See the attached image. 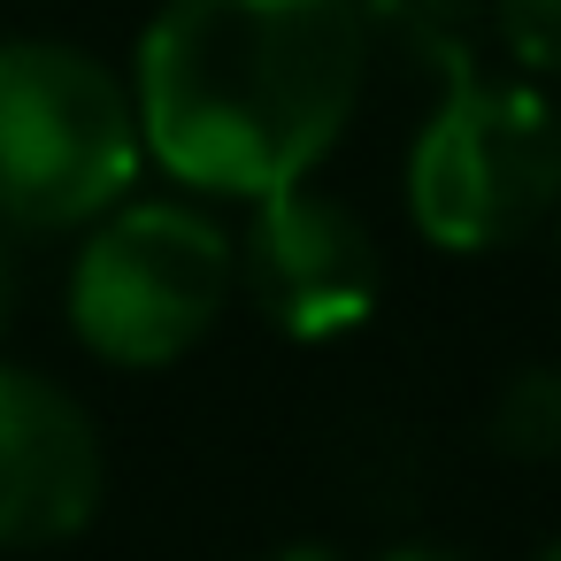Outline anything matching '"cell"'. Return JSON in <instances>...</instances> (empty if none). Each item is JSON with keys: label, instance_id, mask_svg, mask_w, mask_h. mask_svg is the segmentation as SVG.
Wrapping results in <instances>:
<instances>
[{"label": "cell", "instance_id": "1", "mask_svg": "<svg viewBox=\"0 0 561 561\" xmlns=\"http://www.w3.org/2000/svg\"><path fill=\"white\" fill-rule=\"evenodd\" d=\"M369 78L362 0H170L139 47V139L201 193L308 185Z\"/></svg>", "mask_w": 561, "mask_h": 561}, {"label": "cell", "instance_id": "2", "mask_svg": "<svg viewBox=\"0 0 561 561\" xmlns=\"http://www.w3.org/2000/svg\"><path fill=\"white\" fill-rule=\"evenodd\" d=\"M139 101L78 55L47 39L0 47V224L70 231L124 201L139 178Z\"/></svg>", "mask_w": 561, "mask_h": 561}, {"label": "cell", "instance_id": "3", "mask_svg": "<svg viewBox=\"0 0 561 561\" xmlns=\"http://www.w3.org/2000/svg\"><path fill=\"white\" fill-rule=\"evenodd\" d=\"M561 208V116L530 85L469 78L438 93L408 154V216L431 247H515Z\"/></svg>", "mask_w": 561, "mask_h": 561}, {"label": "cell", "instance_id": "4", "mask_svg": "<svg viewBox=\"0 0 561 561\" xmlns=\"http://www.w3.org/2000/svg\"><path fill=\"white\" fill-rule=\"evenodd\" d=\"M239 277V247L193 208H116L70 270V323L116 369H162L208 339Z\"/></svg>", "mask_w": 561, "mask_h": 561}, {"label": "cell", "instance_id": "5", "mask_svg": "<svg viewBox=\"0 0 561 561\" xmlns=\"http://www.w3.org/2000/svg\"><path fill=\"white\" fill-rule=\"evenodd\" d=\"M247 293L285 339H339L377 308V239L354 208L293 185L270 193L247 231Z\"/></svg>", "mask_w": 561, "mask_h": 561}, {"label": "cell", "instance_id": "6", "mask_svg": "<svg viewBox=\"0 0 561 561\" xmlns=\"http://www.w3.org/2000/svg\"><path fill=\"white\" fill-rule=\"evenodd\" d=\"M108 484L93 415L39 369L0 362V546H62Z\"/></svg>", "mask_w": 561, "mask_h": 561}, {"label": "cell", "instance_id": "7", "mask_svg": "<svg viewBox=\"0 0 561 561\" xmlns=\"http://www.w3.org/2000/svg\"><path fill=\"white\" fill-rule=\"evenodd\" d=\"M362 24L438 93L484 78V32H492L484 0H362Z\"/></svg>", "mask_w": 561, "mask_h": 561}, {"label": "cell", "instance_id": "8", "mask_svg": "<svg viewBox=\"0 0 561 561\" xmlns=\"http://www.w3.org/2000/svg\"><path fill=\"white\" fill-rule=\"evenodd\" d=\"M484 438L507 461H561V362H530L500 385Z\"/></svg>", "mask_w": 561, "mask_h": 561}, {"label": "cell", "instance_id": "9", "mask_svg": "<svg viewBox=\"0 0 561 561\" xmlns=\"http://www.w3.org/2000/svg\"><path fill=\"white\" fill-rule=\"evenodd\" d=\"M492 32L523 70L561 78V0H492Z\"/></svg>", "mask_w": 561, "mask_h": 561}, {"label": "cell", "instance_id": "10", "mask_svg": "<svg viewBox=\"0 0 561 561\" xmlns=\"http://www.w3.org/2000/svg\"><path fill=\"white\" fill-rule=\"evenodd\" d=\"M16 316V262H9V239H0V331Z\"/></svg>", "mask_w": 561, "mask_h": 561}, {"label": "cell", "instance_id": "11", "mask_svg": "<svg viewBox=\"0 0 561 561\" xmlns=\"http://www.w3.org/2000/svg\"><path fill=\"white\" fill-rule=\"evenodd\" d=\"M270 561H339V553H331V546H277Z\"/></svg>", "mask_w": 561, "mask_h": 561}, {"label": "cell", "instance_id": "12", "mask_svg": "<svg viewBox=\"0 0 561 561\" xmlns=\"http://www.w3.org/2000/svg\"><path fill=\"white\" fill-rule=\"evenodd\" d=\"M385 561H461V553H446V546H400V553H385Z\"/></svg>", "mask_w": 561, "mask_h": 561}, {"label": "cell", "instance_id": "13", "mask_svg": "<svg viewBox=\"0 0 561 561\" xmlns=\"http://www.w3.org/2000/svg\"><path fill=\"white\" fill-rule=\"evenodd\" d=\"M538 561H561V538H553V546H546V553H538Z\"/></svg>", "mask_w": 561, "mask_h": 561}]
</instances>
